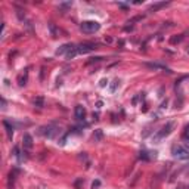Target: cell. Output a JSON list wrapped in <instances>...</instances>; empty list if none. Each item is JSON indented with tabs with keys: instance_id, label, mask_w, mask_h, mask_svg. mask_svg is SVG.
<instances>
[{
	"instance_id": "cell-10",
	"label": "cell",
	"mask_w": 189,
	"mask_h": 189,
	"mask_svg": "<svg viewBox=\"0 0 189 189\" xmlns=\"http://www.w3.org/2000/svg\"><path fill=\"white\" fill-rule=\"evenodd\" d=\"M15 175H16V170H13V172H10V173H9V179H7V189H13Z\"/></svg>"
},
{
	"instance_id": "cell-9",
	"label": "cell",
	"mask_w": 189,
	"mask_h": 189,
	"mask_svg": "<svg viewBox=\"0 0 189 189\" xmlns=\"http://www.w3.org/2000/svg\"><path fill=\"white\" fill-rule=\"evenodd\" d=\"M3 126L6 127V133H7V139L12 140V136H13V127L7 123V121H3Z\"/></svg>"
},
{
	"instance_id": "cell-14",
	"label": "cell",
	"mask_w": 189,
	"mask_h": 189,
	"mask_svg": "<svg viewBox=\"0 0 189 189\" xmlns=\"http://www.w3.org/2000/svg\"><path fill=\"white\" fill-rule=\"evenodd\" d=\"M183 37H185V34L175 35V37H172V38H170V43H172V44H177V43H180V41L183 40Z\"/></svg>"
},
{
	"instance_id": "cell-16",
	"label": "cell",
	"mask_w": 189,
	"mask_h": 189,
	"mask_svg": "<svg viewBox=\"0 0 189 189\" xmlns=\"http://www.w3.org/2000/svg\"><path fill=\"white\" fill-rule=\"evenodd\" d=\"M102 139V130H96L95 133H93V140L95 142H99Z\"/></svg>"
},
{
	"instance_id": "cell-27",
	"label": "cell",
	"mask_w": 189,
	"mask_h": 189,
	"mask_svg": "<svg viewBox=\"0 0 189 189\" xmlns=\"http://www.w3.org/2000/svg\"><path fill=\"white\" fill-rule=\"evenodd\" d=\"M188 53H189V47H188Z\"/></svg>"
},
{
	"instance_id": "cell-13",
	"label": "cell",
	"mask_w": 189,
	"mask_h": 189,
	"mask_svg": "<svg viewBox=\"0 0 189 189\" xmlns=\"http://www.w3.org/2000/svg\"><path fill=\"white\" fill-rule=\"evenodd\" d=\"M27 78H28V72L25 71V72H24V74H21V75H19V78H18L19 86H25V84H27Z\"/></svg>"
},
{
	"instance_id": "cell-4",
	"label": "cell",
	"mask_w": 189,
	"mask_h": 189,
	"mask_svg": "<svg viewBox=\"0 0 189 189\" xmlns=\"http://www.w3.org/2000/svg\"><path fill=\"white\" fill-rule=\"evenodd\" d=\"M172 154L177 160H188L189 158V151L186 148H183V146H179V145H175L172 148Z\"/></svg>"
},
{
	"instance_id": "cell-11",
	"label": "cell",
	"mask_w": 189,
	"mask_h": 189,
	"mask_svg": "<svg viewBox=\"0 0 189 189\" xmlns=\"http://www.w3.org/2000/svg\"><path fill=\"white\" fill-rule=\"evenodd\" d=\"M169 3H166V1H161V3H155V4H152L149 9H148V12H155V10H158V9H161V7H166Z\"/></svg>"
},
{
	"instance_id": "cell-17",
	"label": "cell",
	"mask_w": 189,
	"mask_h": 189,
	"mask_svg": "<svg viewBox=\"0 0 189 189\" xmlns=\"http://www.w3.org/2000/svg\"><path fill=\"white\" fill-rule=\"evenodd\" d=\"M139 158H140V160H145V161L151 160V157L148 155V152H146V151H142V152H140V155H139Z\"/></svg>"
},
{
	"instance_id": "cell-23",
	"label": "cell",
	"mask_w": 189,
	"mask_h": 189,
	"mask_svg": "<svg viewBox=\"0 0 189 189\" xmlns=\"http://www.w3.org/2000/svg\"><path fill=\"white\" fill-rule=\"evenodd\" d=\"M183 140H185V146H186V149L189 151V138H185Z\"/></svg>"
},
{
	"instance_id": "cell-1",
	"label": "cell",
	"mask_w": 189,
	"mask_h": 189,
	"mask_svg": "<svg viewBox=\"0 0 189 189\" xmlns=\"http://www.w3.org/2000/svg\"><path fill=\"white\" fill-rule=\"evenodd\" d=\"M173 129H175V121H169V123H167V124H166V126H164V127H163V129H161V130H160L155 136H154V142H155V143H158L161 139L167 138V136L173 132Z\"/></svg>"
},
{
	"instance_id": "cell-3",
	"label": "cell",
	"mask_w": 189,
	"mask_h": 189,
	"mask_svg": "<svg viewBox=\"0 0 189 189\" xmlns=\"http://www.w3.org/2000/svg\"><path fill=\"white\" fill-rule=\"evenodd\" d=\"M38 133H40L41 136H44V138L52 139V138H55V136L59 133V129H58L56 126H53V124H49V126H43V127H40Z\"/></svg>"
},
{
	"instance_id": "cell-8",
	"label": "cell",
	"mask_w": 189,
	"mask_h": 189,
	"mask_svg": "<svg viewBox=\"0 0 189 189\" xmlns=\"http://www.w3.org/2000/svg\"><path fill=\"white\" fill-rule=\"evenodd\" d=\"M145 65H146L148 68H151V70H163V71L172 72V71H169V70H167V68H166L164 65H160V64H155V62H154V64H145Z\"/></svg>"
},
{
	"instance_id": "cell-5",
	"label": "cell",
	"mask_w": 189,
	"mask_h": 189,
	"mask_svg": "<svg viewBox=\"0 0 189 189\" xmlns=\"http://www.w3.org/2000/svg\"><path fill=\"white\" fill-rule=\"evenodd\" d=\"M74 114H75V118L77 120H84L86 118V109H84V106L77 105L75 109H74Z\"/></svg>"
},
{
	"instance_id": "cell-6",
	"label": "cell",
	"mask_w": 189,
	"mask_h": 189,
	"mask_svg": "<svg viewBox=\"0 0 189 189\" xmlns=\"http://www.w3.org/2000/svg\"><path fill=\"white\" fill-rule=\"evenodd\" d=\"M31 148H33V138H31L28 133H25V135H24V151L28 152Z\"/></svg>"
},
{
	"instance_id": "cell-22",
	"label": "cell",
	"mask_w": 189,
	"mask_h": 189,
	"mask_svg": "<svg viewBox=\"0 0 189 189\" xmlns=\"http://www.w3.org/2000/svg\"><path fill=\"white\" fill-rule=\"evenodd\" d=\"M106 84H108V80H106V78H102V80H101V87H105Z\"/></svg>"
},
{
	"instance_id": "cell-12",
	"label": "cell",
	"mask_w": 189,
	"mask_h": 189,
	"mask_svg": "<svg viewBox=\"0 0 189 189\" xmlns=\"http://www.w3.org/2000/svg\"><path fill=\"white\" fill-rule=\"evenodd\" d=\"M34 106L43 108V106H44V98H43V96H37V98L34 99Z\"/></svg>"
},
{
	"instance_id": "cell-25",
	"label": "cell",
	"mask_w": 189,
	"mask_h": 189,
	"mask_svg": "<svg viewBox=\"0 0 189 189\" xmlns=\"http://www.w3.org/2000/svg\"><path fill=\"white\" fill-rule=\"evenodd\" d=\"M118 6H120V7H123V9H127V4H123V3H118Z\"/></svg>"
},
{
	"instance_id": "cell-26",
	"label": "cell",
	"mask_w": 189,
	"mask_h": 189,
	"mask_svg": "<svg viewBox=\"0 0 189 189\" xmlns=\"http://www.w3.org/2000/svg\"><path fill=\"white\" fill-rule=\"evenodd\" d=\"M177 189H183V186H179V188H177Z\"/></svg>"
},
{
	"instance_id": "cell-19",
	"label": "cell",
	"mask_w": 189,
	"mask_h": 189,
	"mask_svg": "<svg viewBox=\"0 0 189 189\" xmlns=\"http://www.w3.org/2000/svg\"><path fill=\"white\" fill-rule=\"evenodd\" d=\"M99 61H102V58L101 56H96V58H92L89 62H87V65H90V64H93V62H99Z\"/></svg>"
},
{
	"instance_id": "cell-24",
	"label": "cell",
	"mask_w": 189,
	"mask_h": 189,
	"mask_svg": "<svg viewBox=\"0 0 189 189\" xmlns=\"http://www.w3.org/2000/svg\"><path fill=\"white\" fill-rule=\"evenodd\" d=\"M98 186H99V182H98V180H96V182H93V186H92V188L95 189V188H98Z\"/></svg>"
},
{
	"instance_id": "cell-7",
	"label": "cell",
	"mask_w": 189,
	"mask_h": 189,
	"mask_svg": "<svg viewBox=\"0 0 189 189\" xmlns=\"http://www.w3.org/2000/svg\"><path fill=\"white\" fill-rule=\"evenodd\" d=\"M72 47H74V44H71V43H68V44H64V46H61V47L56 50V55H64L65 52L68 53V52H70Z\"/></svg>"
},
{
	"instance_id": "cell-20",
	"label": "cell",
	"mask_w": 189,
	"mask_h": 189,
	"mask_svg": "<svg viewBox=\"0 0 189 189\" xmlns=\"http://www.w3.org/2000/svg\"><path fill=\"white\" fill-rule=\"evenodd\" d=\"M83 183H84V182H83L81 179H78V180L75 182V188H77V189H81V185H83Z\"/></svg>"
},
{
	"instance_id": "cell-15",
	"label": "cell",
	"mask_w": 189,
	"mask_h": 189,
	"mask_svg": "<svg viewBox=\"0 0 189 189\" xmlns=\"http://www.w3.org/2000/svg\"><path fill=\"white\" fill-rule=\"evenodd\" d=\"M117 89H120V80H114L112 84H111V92H117Z\"/></svg>"
},
{
	"instance_id": "cell-21",
	"label": "cell",
	"mask_w": 189,
	"mask_h": 189,
	"mask_svg": "<svg viewBox=\"0 0 189 189\" xmlns=\"http://www.w3.org/2000/svg\"><path fill=\"white\" fill-rule=\"evenodd\" d=\"M185 138H189V124L185 127V132H183V139Z\"/></svg>"
},
{
	"instance_id": "cell-18",
	"label": "cell",
	"mask_w": 189,
	"mask_h": 189,
	"mask_svg": "<svg viewBox=\"0 0 189 189\" xmlns=\"http://www.w3.org/2000/svg\"><path fill=\"white\" fill-rule=\"evenodd\" d=\"M13 152H15V157L18 158V161H22V158H21V152H19V148H18V146H15Z\"/></svg>"
},
{
	"instance_id": "cell-2",
	"label": "cell",
	"mask_w": 189,
	"mask_h": 189,
	"mask_svg": "<svg viewBox=\"0 0 189 189\" xmlns=\"http://www.w3.org/2000/svg\"><path fill=\"white\" fill-rule=\"evenodd\" d=\"M81 31L83 33H86V34H92V33H96V31H99V28H101V24L99 22H96V21H84L83 24H81Z\"/></svg>"
}]
</instances>
